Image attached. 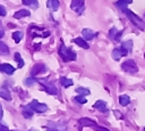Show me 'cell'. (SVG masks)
Listing matches in <instances>:
<instances>
[{
    "label": "cell",
    "instance_id": "cell-1",
    "mask_svg": "<svg viewBox=\"0 0 145 131\" xmlns=\"http://www.w3.org/2000/svg\"><path fill=\"white\" fill-rule=\"evenodd\" d=\"M59 55L61 56V58H62L65 62H70V60H75V59H76V54H75L70 48H67L63 43L60 44Z\"/></svg>",
    "mask_w": 145,
    "mask_h": 131
},
{
    "label": "cell",
    "instance_id": "cell-2",
    "mask_svg": "<svg viewBox=\"0 0 145 131\" xmlns=\"http://www.w3.org/2000/svg\"><path fill=\"white\" fill-rule=\"evenodd\" d=\"M37 82L41 84V87L43 88V90H45L48 93H50V95H56V93L58 92V90H57V88L53 85V83L49 82L46 79H40V80H37Z\"/></svg>",
    "mask_w": 145,
    "mask_h": 131
},
{
    "label": "cell",
    "instance_id": "cell-3",
    "mask_svg": "<svg viewBox=\"0 0 145 131\" xmlns=\"http://www.w3.org/2000/svg\"><path fill=\"white\" fill-rule=\"evenodd\" d=\"M121 67H122V69L126 71L127 73H133V74H135V73L138 71V67H137L136 63H135L134 60H131V59H128V60L123 62L122 65H121Z\"/></svg>",
    "mask_w": 145,
    "mask_h": 131
},
{
    "label": "cell",
    "instance_id": "cell-4",
    "mask_svg": "<svg viewBox=\"0 0 145 131\" xmlns=\"http://www.w3.org/2000/svg\"><path fill=\"white\" fill-rule=\"evenodd\" d=\"M123 13L127 15V17H128V18H129V19H130V21H131V22H133V23H134L138 28L144 30V23H143V22H142V21H140V19H139V18H138L134 13H131V11H130V10H128V9L123 10Z\"/></svg>",
    "mask_w": 145,
    "mask_h": 131
},
{
    "label": "cell",
    "instance_id": "cell-5",
    "mask_svg": "<svg viewBox=\"0 0 145 131\" xmlns=\"http://www.w3.org/2000/svg\"><path fill=\"white\" fill-rule=\"evenodd\" d=\"M34 112H36V113H44V112H46L48 110V106L45 105V104H41V103H39L37 100H33L32 103H29V105H28Z\"/></svg>",
    "mask_w": 145,
    "mask_h": 131
},
{
    "label": "cell",
    "instance_id": "cell-6",
    "mask_svg": "<svg viewBox=\"0 0 145 131\" xmlns=\"http://www.w3.org/2000/svg\"><path fill=\"white\" fill-rule=\"evenodd\" d=\"M70 8L72 10H76L77 14H82L83 10H84V0H72L71 1V5H70Z\"/></svg>",
    "mask_w": 145,
    "mask_h": 131
},
{
    "label": "cell",
    "instance_id": "cell-7",
    "mask_svg": "<svg viewBox=\"0 0 145 131\" xmlns=\"http://www.w3.org/2000/svg\"><path fill=\"white\" fill-rule=\"evenodd\" d=\"M45 71H46L45 65L42 64V63H37V64H35V65L32 67L31 74H32V76H35V75H37V74H40V73H44Z\"/></svg>",
    "mask_w": 145,
    "mask_h": 131
},
{
    "label": "cell",
    "instance_id": "cell-8",
    "mask_svg": "<svg viewBox=\"0 0 145 131\" xmlns=\"http://www.w3.org/2000/svg\"><path fill=\"white\" fill-rule=\"evenodd\" d=\"M0 71L6 73V74H8V75H11V74H14V72L16 69H15V67L12 65L5 63V64H0Z\"/></svg>",
    "mask_w": 145,
    "mask_h": 131
},
{
    "label": "cell",
    "instance_id": "cell-9",
    "mask_svg": "<svg viewBox=\"0 0 145 131\" xmlns=\"http://www.w3.org/2000/svg\"><path fill=\"white\" fill-rule=\"evenodd\" d=\"M93 107L96 108V109H99L101 113H106V112H108L106 104H105V101H103V100H97V101H95V104L93 105Z\"/></svg>",
    "mask_w": 145,
    "mask_h": 131
},
{
    "label": "cell",
    "instance_id": "cell-10",
    "mask_svg": "<svg viewBox=\"0 0 145 131\" xmlns=\"http://www.w3.org/2000/svg\"><path fill=\"white\" fill-rule=\"evenodd\" d=\"M79 124L82 126H92L93 128L94 125H96V122H94L93 120H91L88 117H82L79 120Z\"/></svg>",
    "mask_w": 145,
    "mask_h": 131
},
{
    "label": "cell",
    "instance_id": "cell-11",
    "mask_svg": "<svg viewBox=\"0 0 145 131\" xmlns=\"http://www.w3.org/2000/svg\"><path fill=\"white\" fill-rule=\"evenodd\" d=\"M82 34H83V38L85 39V40H92L96 34L92 31V30H89V28H84L83 31H82Z\"/></svg>",
    "mask_w": 145,
    "mask_h": 131
},
{
    "label": "cell",
    "instance_id": "cell-12",
    "mask_svg": "<svg viewBox=\"0 0 145 131\" xmlns=\"http://www.w3.org/2000/svg\"><path fill=\"white\" fill-rule=\"evenodd\" d=\"M121 34H122V31L118 32L116 27L111 28V30H110V32H109V36H110V39H112V40H117V41L120 39Z\"/></svg>",
    "mask_w": 145,
    "mask_h": 131
},
{
    "label": "cell",
    "instance_id": "cell-13",
    "mask_svg": "<svg viewBox=\"0 0 145 131\" xmlns=\"http://www.w3.org/2000/svg\"><path fill=\"white\" fill-rule=\"evenodd\" d=\"M46 6H48L51 10L57 11V10L59 9L60 3H59V0H48V1H46Z\"/></svg>",
    "mask_w": 145,
    "mask_h": 131
},
{
    "label": "cell",
    "instance_id": "cell-14",
    "mask_svg": "<svg viewBox=\"0 0 145 131\" xmlns=\"http://www.w3.org/2000/svg\"><path fill=\"white\" fill-rule=\"evenodd\" d=\"M0 97L6 99V100H8V101L11 100V93L7 88H1L0 89Z\"/></svg>",
    "mask_w": 145,
    "mask_h": 131
},
{
    "label": "cell",
    "instance_id": "cell-15",
    "mask_svg": "<svg viewBox=\"0 0 145 131\" xmlns=\"http://www.w3.org/2000/svg\"><path fill=\"white\" fill-rule=\"evenodd\" d=\"M29 14H31V13H29L27 9H20V10L16 11V13L14 14V17L17 18V19H19V18H22V17H27V16H29Z\"/></svg>",
    "mask_w": 145,
    "mask_h": 131
},
{
    "label": "cell",
    "instance_id": "cell-16",
    "mask_svg": "<svg viewBox=\"0 0 145 131\" xmlns=\"http://www.w3.org/2000/svg\"><path fill=\"white\" fill-rule=\"evenodd\" d=\"M131 2H133V0H118L117 1V6L119 7V9H121L123 11V10L127 9V5H129Z\"/></svg>",
    "mask_w": 145,
    "mask_h": 131
},
{
    "label": "cell",
    "instance_id": "cell-17",
    "mask_svg": "<svg viewBox=\"0 0 145 131\" xmlns=\"http://www.w3.org/2000/svg\"><path fill=\"white\" fill-rule=\"evenodd\" d=\"M74 42H75L77 46H79V47H82V48H84V49H88V48H89V46L86 43V41H85L84 39H82V38H76V39L74 40Z\"/></svg>",
    "mask_w": 145,
    "mask_h": 131
},
{
    "label": "cell",
    "instance_id": "cell-18",
    "mask_svg": "<svg viewBox=\"0 0 145 131\" xmlns=\"http://www.w3.org/2000/svg\"><path fill=\"white\" fill-rule=\"evenodd\" d=\"M129 103H130L129 96H127V95H121V96L119 97V104H120L121 106H127Z\"/></svg>",
    "mask_w": 145,
    "mask_h": 131
},
{
    "label": "cell",
    "instance_id": "cell-19",
    "mask_svg": "<svg viewBox=\"0 0 145 131\" xmlns=\"http://www.w3.org/2000/svg\"><path fill=\"white\" fill-rule=\"evenodd\" d=\"M23 36H24V33L20 32V31H16V32L12 33V39H14V41H15L16 43H19L20 40L23 39Z\"/></svg>",
    "mask_w": 145,
    "mask_h": 131
},
{
    "label": "cell",
    "instance_id": "cell-20",
    "mask_svg": "<svg viewBox=\"0 0 145 131\" xmlns=\"http://www.w3.org/2000/svg\"><path fill=\"white\" fill-rule=\"evenodd\" d=\"M22 2H23V5H25V6H31V7H33L34 9H36V8L39 7L37 0H22Z\"/></svg>",
    "mask_w": 145,
    "mask_h": 131
},
{
    "label": "cell",
    "instance_id": "cell-21",
    "mask_svg": "<svg viewBox=\"0 0 145 131\" xmlns=\"http://www.w3.org/2000/svg\"><path fill=\"white\" fill-rule=\"evenodd\" d=\"M121 57H122L121 49H120V48H116V49H113V51H112V58H113L114 60H119Z\"/></svg>",
    "mask_w": 145,
    "mask_h": 131
},
{
    "label": "cell",
    "instance_id": "cell-22",
    "mask_svg": "<svg viewBox=\"0 0 145 131\" xmlns=\"http://www.w3.org/2000/svg\"><path fill=\"white\" fill-rule=\"evenodd\" d=\"M23 115L26 117V118H29L33 116V109L29 107V106H26L23 108Z\"/></svg>",
    "mask_w": 145,
    "mask_h": 131
},
{
    "label": "cell",
    "instance_id": "cell-23",
    "mask_svg": "<svg viewBox=\"0 0 145 131\" xmlns=\"http://www.w3.org/2000/svg\"><path fill=\"white\" fill-rule=\"evenodd\" d=\"M60 83H61L63 87H66V88H68V87H70V85L74 84L72 80L67 79V77H60Z\"/></svg>",
    "mask_w": 145,
    "mask_h": 131
},
{
    "label": "cell",
    "instance_id": "cell-24",
    "mask_svg": "<svg viewBox=\"0 0 145 131\" xmlns=\"http://www.w3.org/2000/svg\"><path fill=\"white\" fill-rule=\"evenodd\" d=\"M8 54H9V48L3 42H0V55H8Z\"/></svg>",
    "mask_w": 145,
    "mask_h": 131
},
{
    "label": "cell",
    "instance_id": "cell-25",
    "mask_svg": "<svg viewBox=\"0 0 145 131\" xmlns=\"http://www.w3.org/2000/svg\"><path fill=\"white\" fill-rule=\"evenodd\" d=\"M121 47H123L125 49H127L128 50V52H130L131 50H133V42L131 41H126V42H123L122 43V46Z\"/></svg>",
    "mask_w": 145,
    "mask_h": 131
},
{
    "label": "cell",
    "instance_id": "cell-26",
    "mask_svg": "<svg viewBox=\"0 0 145 131\" xmlns=\"http://www.w3.org/2000/svg\"><path fill=\"white\" fill-rule=\"evenodd\" d=\"M15 59L17 60V63H18V67H19V68L24 66V60L20 58V55H19V52H16V54H15Z\"/></svg>",
    "mask_w": 145,
    "mask_h": 131
},
{
    "label": "cell",
    "instance_id": "cell-27",
    "mask_svg": "<svg viewBox=\"0 0 145 131\" xmlns=\"http://www.w3.org/2000/svg\"><path fill=\"white\" fill-rule=\"evenodd\" d=\"M76 91L79 93V95H83V96H86V95H89V90L88 89H86V88H77L76 89Z\"/></svg>",
    "mask_w": 145,
    "mask_h": 131
},
{
    "label": "cell",
    "instance_id": "cell-28",
    "mask_svg": "<svg viewBox=\"0 0 145 131\" xmlns=\"http://www.w3.org/2000/svg\"><path fill=\"white\" fill-rule=\"evenodd\" d=\"M76 101H77V103H79V104H85V103L87 101V99L85 98V96L79 95V96H77V97H76Z\"/></svg>",
    "mask_w": 145,
    "mask_h": 131
},
{
    "label": "cell",
    "instance_id": "cell-29",
    "mask_svg": "<svg viewBox=\"0 0 145 131\" xmlns=\"http://www.w3.org/2000/svg\"><path fill=\"white\" fill-rule=\"evenodd\" d=\"M35 82H37L36 79H34V77H28V79H26L25 84H26V85H32V84H34Z\"/></svg>",
    "mask_w": 145,
    "mask_h": 131
},
{
    "label": "cell",
    "instance_id": "cell-30",
    "mask_svg": "<svg viewBox=\"0 0 145 131\" xmlns=\"http://www.w3.org/2000/svg\"><path fill=\"white\" fill-rule=\"evenodd\" d=\"M93 129H94V130H96V131H110V130H108L106 128H103V126H99L97 124H96V125H94V126H93Z\"/></svg>",
    "mask_w": 145,
    "mask_h": 131
},
{
    "label": "cell",
    "instance_id": "cell-31",
    "mask_svg": "<svg viewBox=\"0 0 145 131\" xmlns=\"http://www.w3.org/2000/svg\"><path fill=\"white\" fill-rule=\"evenodd\" d=\"M6 15H7V11H6L5 7L0 5V16H6Z\"/></svg>",
    "mask_w": 145,
    "mask_h": 131
},
{
    "label": "cell",
    "instance_id": "cell-32",
    "mask_svg": "<svg viewBox=\"0 0 145 131\" xmlns=\"http://www.w3.org/2000/svg\"><path fill=\"white\" fill-rule=\"evenodd\" d=\"M113 113H114V115H116L117 118H121V117H122V114H121L120 112H118V110H113Z\"/></svg>",
    "mask_w": 145,
    "mask_h": 131
},
{
    "label": "cell",
    "instance_id": "cell-33",
    "mask_svg": "<svg viewBox=\"0 0 145 131\" xmlns=\"http://www.w3.org/2000/svg\"><path fill=\"white\" fill-rule=\"evenodd\" d=\"M0 131H9V130H8V128L5 124H1L0 123Z\"/></svg>",
    "mask_w": 145,
    "mask_h": 131
},
{
    "label": "cell",
    "instance_id": "cell-34",
    "mask_svg": "<svg viewBox=\"0 0 145 131\" xmlns=\"http://www.w3.org/2000/svg\"><path fill=\"white\" fill-rule=\"evenodd\" d=\"M3 34H5V30H3V27L1 26V23H0V38H2Z\"/></svg>",
    "mask_w": 145,
    "mask_h": 131
},
{
    "label": "cell",
    "instance_id": "cell-35",
    "mask_svg": "<svg viewBox=\"0 0 145 131\" xmlns=\"http://www.w3.org/2000/svg\"><path fill=\"white\" fill-rule=\"evenodd\" d=\"M2 115H3V109H2V106L0 105V121L2 118Z\"/></svg>",
    "mask_w": 145,
    "mask_h": 131
},
{
    "label": "cell",
    "instance_id": "cell-36",
    "mask_svg": "<svg viewBox=\"0 0 145 131\" xmlns=\"http://www.w3.org/2000/svg\"><path fill=\"white\" fill-rule=\"evenodd\" d=\"M51 131H54V130H51Z\"/></svg>",
    "mask_w": 145,
    "mask_h": 131
},
{
    "label": "cell",
    "instance_id": "cell-37",
    "mask_svg": "<svg viewBox=\"0 0 145 131\" xmlns=\"http://www.w3.org/2000/svg\"><path fill=\"white\" fill-rule=\"evenodd\" d=\"M143 131H145V129H144V130H143Z\"/></svg>",
    "mask_w": 145,
    "mask_h": 131
},
{
    "label": "cell",
    "instance_id": "cell-38",
    "mask_svg": "<svg viewBox=\"0 0 145 131\" xmlns=\"http://www.w3.org/2000/svg\"><path fill=\"white\" fill-rule=\"evenodd\" d=\"M144 57H145V55H144Z\"/></svg>",
    "mask_w": 145,
    "mask_h": 131
}]
</instances>
